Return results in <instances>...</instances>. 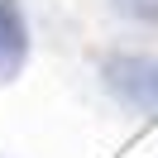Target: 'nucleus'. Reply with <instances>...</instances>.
Here are the masks:
<instances>
[{
    "mask_svg": "<svg viewBox=\"0 0 158 158\" xmlns=\"http://www.w3.org/2000/svg\"><path fill=\"white\" fill-rule=\"evenodd\" d=\"M101 81L115 101L129 110H148L158 115V58H139V53H110L101 62Z\"/></svg>",
    "mask_w": 158,
    "mask_h": 158,
    "instance_id": "1",
    "label": "nucleus"
},
{
    "mask_svg": "<svg viewBox=\"0 0 158 158\" xmlns=\"http://www.w3.org/2000/svg\"><path fill=\"white\" fill-rule=\"evenodd\" d=\"M115 10L125 19H139V24H153L158 19V0H115Z\"/></svg>",
    "mask_w": 158,
    "mask_h": 158,
    "instance_id": "3",
    "label": "nucleus"
},
{
    "mask_svg": "<svg viewBox=\"0 0 158 158\" xmlns=\"http://www.w3.org/2000/svg\"><path fill=\"white\" fill-rule=\"evenodd\" d=\"M29 15L19 0H0V86L15 81L29 62Z\"/></svg>",
    "mask_w": 158,
    "mask_h": 158,
    "instance_id": "2",
    "label": "nucleus"
}]
</instances>
